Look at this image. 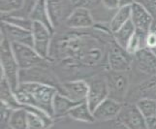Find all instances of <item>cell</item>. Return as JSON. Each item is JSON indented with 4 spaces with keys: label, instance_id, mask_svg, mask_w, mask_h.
Segmentation results:
<instances>
[{
    "label": "cell",
    "instance_id": "29",
    "mask_svg": "<svg viewBox=\"0 0 156 129\" xmlns=\"http://www.w3.org/2000/svg\"><path fill=\"white\" fill-rule=\"evenodd\" d=\"M102 0H82V2L80 3L79 6H82L84 8H87L89 10L97 8L101 4Z\"/></svg>",
    "mask_w": 156,
    "mask_h": 129
},
{
    "label": "cell",
    "instance_id": "3",
    "mask_svg": "<svg viewBox=\"0 0 156 129\" xmlns=\"http://www.w3.org/2000/svg\"><path fill=\"white\" fill-rule=\"evenodd\" d=\"M0 68L1 76L6 78L12 89L16 91L20 84V69L14 56L12 44L2 32L0 43Z\"/></svg>",
    "mask_w": 156,
    "mask_h": 129
},
{
    "label": "cell",
    "instance_id": "24",
    "mask_svg": "<svg viewBox=\"0 0 156 129\" xmlns=\"http://www.w3.org/2000/svg\"><path fill=\"white\" fill-rule=\"evenodd\" d=\"M136 106L147 120L156 116V99L144 97L136 102Z\"/></svg>",
    "mask_w": 156,
    "mask_h": 129
},
{
    "label": "cell",
    "instance_id": "13",
    "mask_svg": "<svg viewBox=\"0 0 156 129\" xmlns=\"http://www.w3.org/2000/svg\"><path fill=\"white\" fill-rule=\"evenodd\" d=\"M123 108V103L111 97L106 98L93 111V116L96 121H107L117 120L118 115Z\"/></svg>",
    "mask_w": 156,
    "mask_h": 129
},
{
    "label": "cell",
    "instance_id": "14",
    "mask_svg": "<svg viewBox=\"0 0 156 129\" xmlns=\"http://www.w3.org/2000/svg\"><path fill=\"white\" fill-rule=\"evenodd\" d=\"M133 63L136 68L147 76H156V56L148 48L139 51L133 56Z\"/></svg>",
    "mask_w": 156,
    "mask_h": 129
},
{
    "label": "cell",
    "instance_id": "6",
    "mask_svg": "<svg viewBox=\"0 0 156 129\" xmlns=\"http://www.w3.org/2000/svg\"><path fill=\"white\" fill-rule=\"evenodd\" d=\"M109 97L124 103L129 88V76L127 72L107 70L105 73Z\"/></svg>",
    "mask_w": 156,
    "mask_h": 129
},
{
    "label": "cell",
    "instance_id": "23",
    "mask_svg": "<svg viewBox=\"0 0 156 129\" xmlns=\"http://www.w3.org/2000/svg\"><path fill=\"white\" fill-rule=\"evenodd\" d=\"M1 21L27 30H31L32 26H33V20H30V18H25L23 16H17L13 14L2 15Z\"/></svg>",
    "mask_w": 156,
    "mask_h": 129
},
{
    "label": "cell",
    "instance_id": "4",
    "mask_svg": "<svg viewBox=\"0 0 156 129\" xmlns=\"http://www.w3.org/2000/svg\"><path fill=\"white\" fill-rule=\"evenodd\" d=\"M14 56L20 70H28L35 67H48L51 61L43 58L33 47L11 43Z\"/></svg>",
    "mask_w": 156,
    "mask_h": 129
},
{
    "label": "cell",
    "instance_id": "1",
    "mask_svg": "<svg viewBox=\"0 0 156 129\" xmlns=\"http://www.w3.org/2000/svg\"><path fill=\"white\" fill-rule=\"evenodd\" d=\"M108 42L75 30L58 38L55 49L57 56L67 68L95 67L107 58Z\"/></svg>",
    "mask_w": 156,
    "mask_h": 129
},
{
    "label": "cell",
    "instance_id": "33",
    "mask_svg": "<svg viewBox=\"0 0 156 129\" xmlns=\"http://www.w3.org/2000/svg\"><path fill=\"white\" fill-rule=\"evenodd\" d=\"M112 129H129L127 128L124 124H123L122 122H120L119 120H115V121L114 122V124H112Z\"/></svg>",
    "mask_w": 156,
    "mask_h": 129
},
{
    "label": "cell",
    "instance_id": "31",
    "mask_svg": "<svg viewBox=\"0 0 156 129\" xmlns=\"http://www.w3.org/2000/svg\"><path fill=\"white\" fill-rule=\"evenodd\" d=\"M142 3L150 12H156V0H143Z\"/></svg>",
    "mask_w": 156,
    "mask_h": 129
},
{
    "label": "cell",
    "instance_id": "9",
    "mask_svg": "<svg viewBox=\"0 0 156 129\" xmlns=\"http://www.w3.org/2000/svg\"><path fill=\"white\" fill-rule=\"evenodd\" d=\"M117 120L122 122L129 129H148L147 120L144 116L136 104L123 105Z\"/></svg>",
    "mask_w": 156,
    "mask_h": 129
},
{
    "label": "cell",
    "instance_id": "27",
    "mask_svg": "<svg viewBox=\"0 0 156 129\" xmlns=\"http://www.w3.org/2000/svg\"><path fill=\"white\" fill-rule=\"evenodd\" d=\"M13 111H14V109L10 108V107L7 106L6 104L1 103V111H0L1 112V125L8 124Z\"/></svg>",
    "mask_w": 156,
    "mask_h": 129
},
{
    "label": "cell",
    "instance_id": "26",
    "mask_svg": "<svg viewBox=\"0 0 156 129\" xmlns=\"http://www.w3.org/2000/svg\"><path fill=\"white\" fill-rule=\"evenodd\" d=\"M24 0H0L1 15L13 14L17 11L23 9Z\"/></svg>",
    "mask_w": 156,
    "mask_h": 129
},
{
    "label": "cell",
    "instance_id": "36",
    "mask_svg": "<svg viewBox=\"0 0 156 129\" xmlns=\"http://www.w3.org/2000/svg\"><path fill=\"white\" fill-rule=\"evenodd\" d=\"M149 31H152L153 33H155V34H156V20H154L153 23H152V25H151V28H150V30H149Z\"/></svg>",
    "mask_w": 156,
    "mask_h": 129
},
{
    "label": "cell",
    "instance_id": "20",
    "mask_svg": "<svg viewBox=\"0 0 156 129\" xmlns=\"http://www.w3.org/2000/svg\"><path fill=\"white\" fill-rule=\"evenodd\" d=\"M135 31H136V27L130 20L128 23H126L123 25L122 27H120L117 31L112 33V39H114L120 47L124 48L126 50L128 43L131 40L132 36L135 33Z\"/></svg>",
    "mask_w": 156,
    "mask_h": 129
},
{
    "label": "cell",
    "instance_id": "25",
    "mask_svg": "<svg viewBox=\"0 0 156 129\" xmlns=\"http://www.w3.org/2000/svg\"><path fill=\"white\" fill-rule=\"evenodd\" d=\"M27 112L24 108L14 110L8 124L13 129H27V120H26Z\"/></svg>",
    "mask_w": 156,
    "mask_h": 129
},
{
    "label": "cell",
    "instance_id": "28",
    "mask_svg": "<svg viewBox=\"0 0 156 129\" xmlns=\"http://www.w3.org/2000/svg\"><path fill=\"white\" fill-rule=\"evenodd\" d=\"M101 5L104 9L109 11H116L119 9V4H118V0H102Z\"/></svg>",
    "mask_w": 156,
    "mask_h": 129
},
{
    "label": "cell",
    "instance_id": "16",
    "mask_svg": "<svg viewBox=\"0 0 156 129\" xmlns=\"http://www.w3.org/2000/svg\"><path fill=\"white\" fill-rule=\"evenodd\" d=\"M47 4L55 28L60 25L63 21L65 23L66 19L71 14L68 13V8L73 6L69 0H47Z\"/></svg>",
    "mask_w": 156,
    "mask_h": 129
},
{
    "label": "cell",
    "instance_id": "11",
    "mask_svg": "<svg viewBox=\"0 0 156 129\" xmlns=\"http://www.w3.org/2000/svg\"><path fill=\"white\" fill-rule=\"evenodd\" d=\"M88 83L83 79H75L60 84L59 91L76 103L87 101L88 94Z\"/></svg>",
    "mask_w": 156,
    "mask_h": 129
},
{
    "label": "cell",
    "instance_id": "18",
    "mask_svg": "<svg viewBox=\"0 0 156 129\" xmlns=\"http://www.w3.org/2000/svg\"><path fill=\"white\" fill-rule=\"evenodd\" d=\"M70 119L84 123H93L96 121L93 112L90 110L87 101L80 102L69 111L67 115Z\"/></svg>",
    "mask_w": 156,
    "mask_h": 129
},
{
    "label": "cell",
    "instance_id": "19",
    "mask_svg": "<svg viewBox=\"0 0 156 129\" xmlns=\"http://www.w3.org/2000/svg\"><path fill=\"white\" fill-rule=\"evenodd\" d=\"M77 104L76 102L70 99L68 96L63 94L60 91L55 94V99L52 103V110H53V117H61L67 116L69 111Z\"/></svg>",
    "mask_w": 156,
    "mask_h": 129
},
{
    "label": "cell",
    "instance_id": "17",
    "mask_svg": "<svg viewBox=\"0 0 156 129\" xmlns=\"http://www.w3.org/2000/svg\"><path fill=\"white\" fill-rule=\"evenodd\" d=\"M28 18H30V20L33 21L40 23L43 25H45L51 32L55 31V26L51 23L49 10H48L47 0H38L29 12Z\"/></svg>",
    "mask_w": 156,
    "mask_h": 129
},
{
    "label": "cell",
    "instance_id": "12",
    "mask_svg": "<svg viewBox=\"0 0 156 129\" xmlns=\"http://www.w3.org/2000/svg\"><path fill=\"white\" fill-rule=\"evenodd\" d=\"M131 21L136 29L149 32L154 18L152 13L142 2L135 1L131 6Z\"/></svg>",
    "mask_w": 156,
    "mask_h": 129
},
{
    "label": "cell",
    "instance_id": "2",
    "mask_svg": "<svg viewBox=\"0 0 156 129\" xmlns=\"http://www.w3.org/2000/svg\"><path fill=\"white\" fill-rule=\"evenodd\" d=\"M57 92L58 88L51 84L23 82L20 83L19 88L15 91V95L23 108L33 107L53 117L52 103Z\"/></svg>",
    "mask_w": 156,
    "mask_h": 129
},
{
    "label": "cell",
    "instance_id": "22",
    "mask_svg": "<svg viewBox=\"0 0 156 129\" xmlns=\"http://www.w3.org/2000/svg\"><path fill=\"white\" fill-rule=\"evenodd\" d=\"M148 32H144L143 30L136 29L135 33L132 36L131 40L129 41L126 51L130 53L131 56H134L136 52L141 51L144 48H147V35Z\"/></svg>",
    "mask_w": 156,
    "mask_h": 129
},
{
    "label": "cell",
    "instance_id": "34",
    "mask_svg": "<svg viewBox=\"0 0 156 129\" xmlns=\"http://www.w3.org/2000/svg\"><path fill=\"white\" fill-rule=\"evenodd\" d=\"M148 129H156V116L147 120Z\"/></svg>",
    "mask_w": 156,
    "mask_h": 129
},
{
    "label": "cell",
    "instance_id": "38",
    "mask_svg": "<svg viewBox=\"0 0 156 129\" xmlns=\"http://www.w3.org/2000/svg\"><path fill=\"white\" fill-rule=\"evenodd\" d=\"M152 52H154V55L156 56V48H155V49H153V50H152Z\"/></svg>",
    "mask_w": 156,
    "mask_h": 129
},
{
    "label": "cell",
    "instance_id": "10",
    "mask_svg": "<svg viewBox=\"0 0 156 129\" xmlns=\"http://www.w3.org/2000/svg\"><path fill=\"white\" fill-rule=\"evenodd\" d=\"M65 25L73 30H84L93 27L95 23L91 10L82 6H77L65 20Z\"/></svg>",
    "mask_w": 156,
    "mask_h": 129
},
{
    "label": "cell",
    "instance_id": "5",
    "mask_svg": "<svg viewBox=\"0 0 156 129\" xmlns=\"http://www.w3.org/2000/svg\"><path fill=\"white\" fill-rule=\"evenodd\" d=\"M133 64V56L114 40H109L107 45V68L112 71L127 72Z\"/></svg>",
    "mask_w": 156,
    "mask_h": 129
},
{
    "label": "cell",
    "instance_id": "15",
    "mask_svg": "<svg viewBox=\"0 0 156 129\" xmlns=\"http://www.w3.org/2000/svg\"><path fill=\"white\" fill-rule=\"evenodd\" d=\"M1 32L7 37L11 43H18V44L33 47V37H32L31 30L17 27V26L6 23H2Z\"/></svg>",
    "mask_w": 156,
    "mask_h": 129
},
{
    "label": "cell",
    "instance_id": "35",
    "mask_svg": "<svg viewBox=\"0 0 156 129\" xmlns=\"http://www.w3.org/2000/svg\"><path fill=\"white\" fill-rule=\"evenodd\" d=\"M69 1L71 2V4L73 5V6L77 7V6H79V5H80V3L82 2V0H69Z\"/></svg>",
    "mask_w": 156,
    "mask_h": 129
},
{
    "label": "cell",
    "instance_id": "30",
    "mask_svg": "<svg viewBox=\"0 0 156 129\" xmlns=\"http://www.w3.org/2000/svg\"><path fill=\"white\" fill-rule=\"evenodd\" d=\"M147 48L153 50L156 48V34L152 31H149L147 35Z\"/></svg>",
    "mask_w": 156,
    "mask_h": 129
},
{
    "label": "cell",
    "instance_id": "7",
    "mask_svg": "<svg viewBox=\"0 0 156 129\" xmlns=\"http://www.w3.org/2000/svg\"><path fill=\"white\" fill-rule=\"evenodd\" d=\"M32 37H33V48L39 55L47 60L51 61V32L40 23L33 21L32 26Z\"/></svg>",
    "mask_w": 156,
    "mask_h": 129
},
{
    "label": "cell",
    "instance_id": "37",
    "mask_svg": "<svg viewBox=\"0 0 156 129\" xmlns=\"http://www.w3.org/2000/svg\"><path fill=\"white\" fill-rule=\"evenodd\" d=\"M1 129H13V128L9 124H4V125H1Z\"/></svg>",
    "mask_w": 156,
    "mask_h": 129
},
{
    "label": "cell",
    "instance_id": "21",
    "mask_svg": "<svg viewBox=\"0 0 156 129\" xmlns=\"http://www.w3.org/2000/svg\"><path fill=\"white\" fill-rule=\"evenodd\" d=\"M131 20V7H121L112 15L109 21L112 33L117 31Z\"/></svg>",
    "mask_w": 156,
    "mask_h": 129
},
{
    "label": "cell",
    "instance_id": "32",
    "mask_svg": "<svg viewBox=\"0 0 156 129\" xmlns=\"http://www.w3.org/2000/svg\"><path fill=\"white\" fill-rule=\"evenodd\" d=\"M135 2V0H118L119 8L121 7H131Z\"/></svg>",
    "mask_w": 156,
    "mask_h": 129
},
{
    "label": "cell",
    "instance_id": "8",
    "mask_svg": "<svg viewBox=\"0 0 156 129\" xmlns=\"http://www.w3.org/2000/svg\"><path fill=\"white\" fill-rule=\"evenodd\" d=\"M88 83V94L87 102L91 111H94L106 98L109 97V88H108L106 77L94 76L87 80Z\"/></svg>",
    "mask_w": 156,
    "mask_h": 129
}]
</instances>
